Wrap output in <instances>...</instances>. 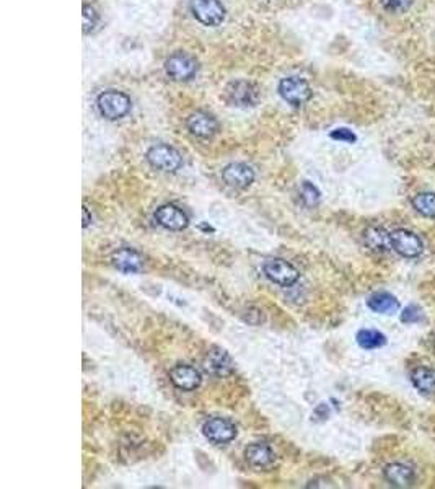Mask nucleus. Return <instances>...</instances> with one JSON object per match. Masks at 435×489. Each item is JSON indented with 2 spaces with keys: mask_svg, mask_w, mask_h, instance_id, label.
Wrapping results in <instances>:
<instances>
[{
  "mask_svg": "<svg viewBox=\"0 0 435 489\" xmlns=\"http://www.w3.org/2000/svg\"><path fill=\"white\" fill-rule=\"evenodd\" d=\"M365 247L375 253H388L391 247V233L383 227H369L364 232Z\"/></svg>",
  "mask_w": 435,
  "mask_h": 489,
  "instance_id": "17",
  "label": "nucleus"
},
{
  "mask_svg": "<svg viewBox=\"0 0 435 489\" xmlns=\"http://www.w3.org/2000/svg\"><path fill=\"white\" fill-rule=\"evenodd\" d=\"M188 131L199 139H210L219 129L217 119L212 115L204 111H196L186 121Z\"/></svg>",
  "mask_w": 435,
  "mask_h": 489,
  "instance_id": "12",
  "label": "nucleus"
},
{
  "mask_svg": "<svg viewBox=\"0 0 435 489\" xmlns=\"http://www.w3.org/2000/svg\"><path fill=\"white\" fill-rule=\"evenodd\" d=\"M147 160L154 168L160 171H166V173H173L178 171L183 165V156L175 147L166 145V144H156L150 147L147 152Z\"/></svg>",
  "mask_w": 435,
  "mask_h": 489,
  "instance_id": "2",
  "label": "nucleus"
},
{
  "mask_svg": "<svg viewBox=\"0 0 435 489\" xmlns=\"http://www.w3.org/2000/svg\"><path fill=\"white\" fill-rule=\"evenodd\" d=\"M391 247L406 259L419 258L424 251V243L418 233L408 228H396L391 232Z\"/></svg>",
  "mask_w": 435,
  "mask_h": 489,
  "instance_id": "3",
  "label": "nucleus"
},
{
  "mask_svg": "<svg viewBox=\"0 0 435 489\" xmlns=\"http://www.w3.org/2000/svg\"><path fill=\"white\" fill-rule=\"evenodd\" d=\"M399 318L404 325H414V323H419L422 320V308L415 305V303H409V305L401 312Z\"/></svg>",
  "mask_w": 435,
  "mask_h": 489,
  "instance_id": "24",
  "label": "nucleus"
},
{
  "mask_svg": "<svg viewBox=\"0 0 435 489\" xmlns=\"http://www.w3.org/2000/svg\"><path fill=\"white\" fill-rule=\"evenodd\" d=\"M98 23V13L91 5H83V33H90Z\"/></svg>",
  "mask_w": 435,
  "mask_h": 489,
  "instance_id": "26",
  "label": "nucleus"
},
{
  "mask_svg": "<svg viewBox=\"0 0 435 489\" xmlns=\"http://www.w3.org/2000/svg\"><path fill=\"white\" fill-rule=\"evenodd\" d=\"M170 380L176 388L184 391H193L200 385V372L193 365H176L170 370Z\"/></svg>",
  "mask_w": 435,
  "mask_h": 489,
  "instance_id": "13",
  "label": "nucleus"
},
{
  "mask_svg": "<svg viewBox=\"0 0 435 489\" xmlns=\"http://www.w3.org/2000/svg\"><path fill=\"white\" fill-rule=\"evenodd\" d=\"M383 476L391 486L408 488L415 481V472L413 467L404 463H390L383 469Z\"/></svg>",
  "mask_w": 435,
  "mask_h": 489,
  "instance_id": "14",
  "label": "nucleus"
},
{
  "mask_svg": "<svg viewBox=\"0 0 435 489\" xmlns=\"http://www.w3.org/2000/svg\"><path fill=\"white\" fill-rule=\"evenodd\" d=\"M263 271L266 274L269 281L274 284H279L282 287H288L292 284H295L300 277V272L297 271L295 266H292L290 263H287L282 258H271L264 263Z\"/></svg>",
  "mask_w": 435,
  "mask_h": 489,
  "instance_id": "6",
  "label": "nucleus"
},
{
  "mask_svg": "<svg viewBox=\"0 0 435 489\" xmlns=\"http://www.w3.org/2000/svg\"><path fill=\"white\" fill-rule=\"evenodd\" d=\"M227 96L230 103H233L237 106H253L258 101L256 88L244 80L230 83L227 88Z\"/></svg>",
  "mask_w": 435,
  "mask_h": 489,
  "instance_id": "15",
  "label": "nucleus"
},
{
  "mask_svg": "<svg viewBox=\"0 0 435 489\" xmlns=\"http://www.w3.org/2000/svg\"><path fill=\"white\" fill-rule=\"evenodd\" d=\"M411 204H413L415 212L422 215V217L435 219V193L424 191V193L415 194Z\"/></svg>",
  "mask_w": 435,
  "mask_h": 489,
  "instance_id": "22",
  "label": "nucleus"
},
{
  "mask_svg": "<svg viewBox=\"0 0 435 489\" xmlns=\"http://www.w3.org/2000/svg\"><path fill=\"white\" fill-rule=\"evenodd\" d=\"M191 13L205 27H217L223 22L225 8L219 0H191Z\"/></svg>",
  "mask_w": 435,
  "mask_h": 489,
  "instance_id": "7",
  "label": "nucleus"
},
{
  "mask_svg": "<svg viewBox=\"0 0 435 489\" xmlns=\"http://www.w3.org/2000/svg\"><path fill=\"white\" fill-rule=\"evenodd\" d=\"M98 111L103 117L110 121H116L129 115L132 101L126 93L117 90H106L96 98Z\"/></svg>",
  "mask_w": 435,
  "mask_h": 489,
  "instance_id": "1",
  "label": "nucleus"
},
{
  "mask_svg": "<svg viewBox=\"0 0 435 489\" xmlns=\"http://www.w3.org/2000/svg\"><path fill=\"white\" fill-rule=\"evenodd\" d=\"M367 307L371 312L380 313V315H391L399 310V302L395 295H391L390 292H375L371 293L367 300Z\"/></svg>",
  "mask_w": 435,
  "mask_h": 489,
  "instance_id": "19",
  "label": "nucleus"
},
{
  "mask_svg": "<svg viewBox=\"0 0 435 489\" xmlns=\"http://www.w3.org/2000/svg\"><path fill=\"white\" fill-rule=\"evenodd\" d=\"M142 261H144V259H142L140 254L132 248H122L112 254V264H115L121 272L126 274L139 272L142 269Z\"/></svg>",
  "mask_w": 435,
  "mask_h": 489,
  "instance_id": "18",
  "label": "nucleus"
},
{
  "mask_svg": "<svg viewBox=\"0 0 435 489\" xmlns=\"http://www.w3.org/2000/svg\"><path fill=\"white\" fill-rule=\"evenodd\" d=\"M90 222H91L90 212H88L87 207H83V228H87L88 225H90Z\"/></svg>",
  "mask_w": 435,
  "mask_h": 489,
  "instance_id": "28",
  "label": "nucleus"
},
{
  "mask_svg": "<svg viewBox=\"0 0 435 489\" xmlns=\"http://www.w3.org/2000/svg\"><path fill=\"white\" fill-rule=\"evenodd\" d=\"M202 434L214 444H228L237 437V425L225 418H212L202 425Z\"/></svg>",
  "mask_w": 435,
  "mask_h": 489,
  "instance_id": "8",
  "label": "nucleus"
},
{
  "mask_svg": "<svg viewBox=\"0 0 435 489\" xmlns=\"http://www.w3.org/2000/svg\"><path fill=\"white\" fill-rule=\"evenodd\" d=\"M165 72L176 82L191 80L198 72V61L186 52H175L166 59Z\"/></svg>",
  "mask_w": 435,
  "mask_h": 489,
  "instance_id": "5",
  "label": "nucleus"
},
{
  "mask_svg": "<svg viewBox=\"0 0 435 489\" xmlns=\"http://www.w3.org/2000/svg\"><path fill=\"white\" fill-rule=\"evenodd\" d=\"M411 381L414 388L422 395H435V369L430 367H415L411 372Z\"/></svg>",
  "mask_w": 435,
  "mask_h": 489,
  "instance_id": "20",
  "label": "nucleus"
},
{
  "mask_svg": "<svg viewBox=\"0 0 435 489\" xmlns=\"http://www.w3.org/2000/svg\"><path fill=\"white\" fill-rule=\"evenodd\" d=\"M233 360L222 347H212L204 359V369L215 377H227L233 372Z\"/></svg>",
  "mask_w": 435,
  "mask_h": 489,
  "instance_id": "11",
  "label": "nucleus"
},
{
  "mask_svg": "<svg viewBox=\"0 0 435 489\" xmlns=\"http://www.w3.org/2000/svg\"><path fill=\"white\" fill-rule=\"evenodd\" d=\"M300 199L307 207H315V205H318V203H320L321 193L315 184H311L310 181H305L300 188Z\"/></svg>",
  "mask_w": 435,
  "mask_h": 489,
  "instance_id": "23",
  "label": "nucleus"
},
{
  "mask_svg": "<svg viewBox=\"0 0 435 489\" xmlns=\"http://www.w3.org/2000/svg\"><path fill=\"white\" fill-rule=\"evenodd\" d=\"M279 95L292 106H302L311 98V88L302 77H287L279 83Z\"/></svg>",
  "mask_w": 435,
  "mask_h": 489,
  "instance_id": "4",
  "label": "nucleus"
},
{
  "mask_svg": "<svg viewBox=\"0 0 435 489\" xmlns=\"http://www.w3.org/2000/svg\"><path fill=\"white\" fill-rule=\"evenodd\" d=\"M414 0H380L381 7L388 13H404L408 12Z\"/></svg>",
  "mask_w": 435,
  "mask_h": 489,
  "instance_id": "25",
  "label": "nucleus"
},
{
  "mask_svg": "<svg viewBox=\"0 0 435 489\" xmlns=\"http://www.w3.org/2000/svg\"><path fill=\"white\" fill-rule=\"evenodd\" d=\"M155 220L161 227L175 230V232L184 230L189 225V217L186 215L184 210H181L178 205L173 204L160 205V207L155 210Z\"/></svg>",
  "mask_w": 435,
  "mask_h": 489,
  "instance_id": "9",
  "label": "nucleus"
},
{
  "mask_svg": "<svg viewBox=\"0 0 435 489\" xmlns=\"http://www.w3.org/2000/svg\"><path fill=\"white\" fill-rule=\"evenodd\" d=\"M244 458H246V462L251 465V467L266 468L269 465L274 463L276 455H274L272 448L269 447L267 444L258 442L248 445L246 450H244Z\"/></svg>",
  "mask_w": 435,
  "mask_h": 489,
  "instance_id": "16",
  "label": "nucleus"
},
{
  "mask_svg": "<svg viewBox=\"0 0 435 489\" xmlns=\"http://www.w3.org/2000/svg\"><path fill=\"white\" fill-rule=\"evenodd\" d=\"M355 341L362 349L371 351V349H380V347H383L386 344V336L378 330L365 328V330H360L357 333Z\"/></svg>",
  "mask_w": 435,
  "mask_h": 489,
  "instance_id": "21",
  "label": "nucleus"
},
{
  "mask_svg": "<svg viewBox=\"0 0 435 489\" xmlns=\"http://www.w3.org/2000/svg\"><path fill=\"white\" fill-rule=\"evenodd\" d=\"M222 178L232 188L244 189L254 181V171L249 165L242 163V161H235V163L225 166V170L222 171Z\"/></svg>",
  "mask_w": 435,
  "mask_h": 489,
  "instance_id": "10",
  "label": "nucleus"
},
{
  "mask_svg": "<svg viewBox=\"0 0 435 489\" xmlns=\"http://www.w3.org/2000/svg\"><path fill=\"white\" fill-rule=\"evenodd\" d=\"M331 139L346 142V144H354L357 140V136L351 129H347V127H339V129H334L331 132Z\"/></svg>",
  "mask_w": 435,
  "mask_h": 489,
  "instance_id": "27",
  "label": "nucleus"
}]
</instances>
